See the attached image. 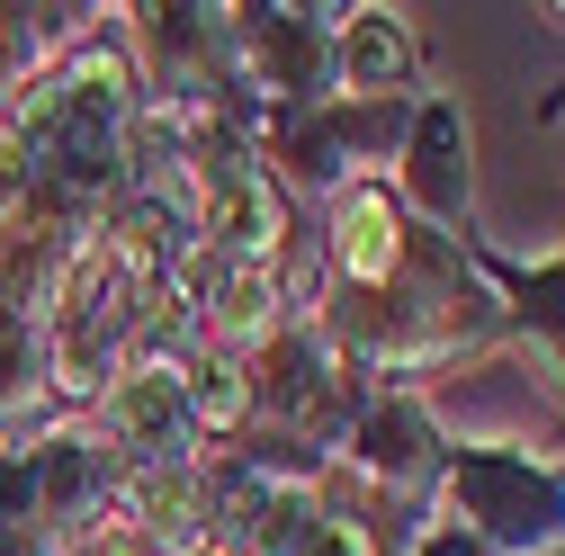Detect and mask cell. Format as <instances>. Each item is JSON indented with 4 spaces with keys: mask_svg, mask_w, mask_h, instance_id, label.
<instances>
[{
    "mask_svg": "<svg viewBox=\"0 0 565 556\" xmlns=\"http://www.w3.org/2000/svg\"><path fill=\"white\" fill-rule=\"evenodd\" d=\"M467 260H476L484 288H493V306H503V341L530 351L547 404L565 413V243L539 252V260H503V252H484V243L467 234Z\"/></svg>",
    "mask_w": 565,
    "mask_h": 556,
    "instance_id": "obj_8",
    "label": "cell"
},
{
    "mask_svg": "<svg viewBox=\"0 0 565 556\" xmlns=\"http://www.w3.org/2000/svg\"><path fill=\"white\" fill-rule=\"evenodd\" d=\"M0 117H10L19 145H28V216L19 225H45L63 243H82L126 197L135 126H145V82H135V54L117 36V10L82 45H63Z\"/></svg>",
    "mask_w": 565,
    "mask_h": 556,
    "instance_id": "obj_2",
    "label": "cell"
},
{
    "mask_svg": "<svg viewBox=\"0 0 565 556\" xmlns=\"http://www.w3.org/2000/svg\"><path fill=\"white\" fill-rule=\"evenodd\" d=\"M422 90V36L404 10H332V99H413Z\"/></svg>",
    "mask_w": 565,
    "mask_h": 556,
    "instance_id": "obj_9",
    "label": "cell"
},
{
    "mask_svg": "<svg viewBox=\"0 0 565 556\" xmlns=\"http://www.w3.org/2000/svg\"><path fill=\"white\" fill-rule=\"evenodd\" d=\"M315 260H323V332L369 395H422V377L503 351V306L476 278L467 234L413 225L386 180L341 189L323 206Z\"/></svg>",
    "mask_w": 565,
    "mask_h": 556,
    "instance_id": "obj_1",
    "label": "cell"
},
{
    "mask_svg": "<svg viewBox=\"0 0 565 556\" xmlns=\"http://www.w3.org/2000/svg\"><path fill=\"white\" fill-rule=\"evenodd\" d=\"M45 423H63L45 386V332L0 306V449H28Z\"/></svg>",
    "mask_w": 565,
    "mask_h": 556,
    "instance_id": "obj_10",
    "label": "cell"
},
{
    "mask_svg": "<svg viewBox=\"0 0 565 556\" xmlns=\"http://www.w3.org/2000/svg\"><path fill=\"white\" fill-rule=\"evenodd\" d=\"M216 28H225V73H234L243 135L332 99V10H297V0H216Z\"/></svg>",
    "mask_w": 565,
    "mask_h": 556,
    "instance_id": "obj_4",
    "label": "cell"
},
{
    "mask_svg": "<svg viewBox=\"0 0 565 556\" xmlns=\"http://www.w3.org/2000/svg\"><path fill=\"white\" fill-rule=\"evenodd\" d=\"M19 216H28V145H19V126L0 117V234Z\"/></svg>",
    "mask_w": 565,
    "mask_h": 556,
    "instance_id": "obj_12",
    "label": "cell"
},
{
    "mask_svg": "<svg viewBox=\"0 0 565 556\" xmlns=\"http://www.w3.org/2000/svg\"><path fill=\"white\" fill-rule=\"evenodd\" d=\"M180 351L171 360H145V368H126L82 423H90V440L117 458V475L126 484H162V475H189L198 458H206V440H198V423H189V404H180Z\"/></svg>",
    "mask_w": 565,
    "mask_h": 556,
    "instance_id": "obj_6",
    "label": "cell"
},
{
    "mask_svg": "<svg viewBox=\"0 0 565 556\" xmlns=\"http://www.w3.org/2000/svg\"><path fill=\"white\" fill-rule=\"evenodd\" d=\"M404 556H484V547H476V538H467V530H449V521H422V530H413V547H404Z\"/></svg>",
    "mask_w": 565,
    "mask_h": 556,
    "instance_id": "obj_13",
    "label": "cell"
},
{
    "mask_svg": "<svg viewBox=\"0 0 565 556\" xmlns=\"http://www.w3.org/2000/svg\"><path fill=\"white\" fill-rule=\"evenodd\" d=\"M99 19H108V10H0V90L19 99L45 63H54L63 45H82Z\"/></svg>",
    "mask_w": 565,
    "mask_h": 556,
    "instance_id": "obj_11",
    "label": "cell"
},
{
    "mask_svg": "<svg viewBox=\"0 0 565 556\" xmlns=\"http://www.w3.org/2000/svg\"><path fill=\"white\" fill-rule=\"evenodd\" d=\"M386 189L404 197L413 225L467 234L476 180H467V108H458V90H413V117H404V145H395Z\"/></svg>",
    "mask_w": 565,
    "mask_h": 556,
    "instance_id": "obj_7",
    "label": "cell"
},
{
    "mask_svg": "<svg viewBox=\"0 0 565 556\" xmlns=\"http://www.w3.org/2000/svg\"><path fill=\"white\" fill-rule=\"evenodd\" d=\"M431 521L467 530L484 556H556L565 547V458L512 440H449Z\"/></svg>",
    "mask_w": 565,
    "mask_h": 556,
    "instance_id": "obj_3",
    "label": "cell"
},
{
    "mask_svg": "<svg viewBox=\"0 0 565 556\" xmlns=\"http://www.w3.org/2000/svg\"><path fill=\"white\" fill-rule=\"evenodd\" d=\"M404 117L413 99H323V108H297V117H269L252 135L260 171L297 197H341V189H369L395 171V145H404Z\"/></svg>",
    "mask_w": 565,
    "mask_h": 556,
    "instance_id": "obj_5",
    "label": "cell"
}]
</instances>
